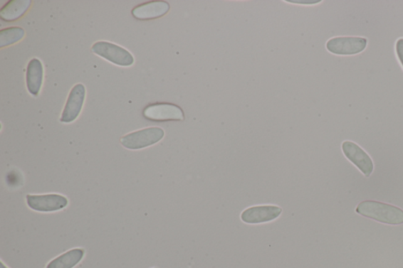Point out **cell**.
<instances>
[{
  "mask_svg": "<svg viewBox=\"0 0 403 268\" xmlns=\"http://www.w3.org/2000/svg\"><path fill=\"white\" fill-rule=\"evenodd\" d=\"M355 211L364 218L384 225L393 226L403 225V210L395 205L368 200L358 204Z\"/></svg>",
  "mask_w": 403,
  "mask_h": 268,
  "instance_id": "cell-1",
  "label": "cell"
},
{
  "mask_svg": "<svg viewBox=\"0 0 403 268\" xmlns=\"http://www.w3.org/2000/svg\"><path fill=\"white\" fill-rule=\"evenodd\" d=\"M164 136L165 132L162 129L153 127V128L131 132L123 136L120 142L125 148L137 151L158 144Z\"/></svg>",
  "mask_w": 403,
  "mask_h": 268,
  "instance_id": "cell-2",
  "label": "cell"
},
{
  "mask_svg": "<svg viewBox=\"0 0 403 268\" xmlns=\"http://www.w3.org/2000/svg\"><path fill=\"white\" fill-rule=\"evenodd\" d=\"M92 50L94 54L119 66L129 67L135 62L129 50L110 42H97L93 46Z\"/></svg>",
  "mask_w": 403,
  "mask_h": 268,
  "instance_id": "cell-3",
  "label": "cell"
},
{
  "mask_svg": "<svg viewBox=\"0 0 403 268\" xmlns=\"http://www.w3.org/2000/svg\"><path fill=\"white\" fill-rule=\"evenodd\" d=\"M144 117L149 121L155 122H183V109L173 103L158 102L150 104L143 111Z\"/></svg>",
  "mask_w": 403,
  "mask_h": 268,
  "instance_id": "cell-4",
  "label": "cell"
},
{
  "mask_svg": "<svg viewBox=\"0 0 403 268\" xmlns=\"http://www.w3.org/2000/svg\"><path fill=\"white\" fill-rule=\"evenodd\" d=\"M368 44L367 39L357 36L335 37L326 43V48L337 55H354L361 53Z\"/></svg>",
  "mask_w": 403,
  "mask_h": 268,
  "instance_id": "cell-5",
  "label": "cell"
},
{
  "mask_svg": "<svg viewBox=\"0 0 403 268\" xmlns=\"http://www.w3.org/2000/svg\"><path fill=\"white\" fill-rule=\"evenodd\" d=\"M27 205L33 211L40 213H52L63 210L69 204V200L65 196L58 193L48 195H28Z\"/></svg>",
  "mask_w": 403,
  "mask_h": 268,
  "instance_id": "cell-6",
  "label": "cell"
},
{
  "mask_svg": "<svg viewBox=\"0 0 403 268\" xmlns=\"http://www.w3.org/2000/svg\"><path fill=\"white\" fill-rule=\"evenodd\" d=\"M342 151L345 157L354 164L364 176L367 177L371 176L375 165L370 155L361 146L352 141H345L342 144Z\"/></svg>",
  "mask_w": 403,
  "mask_h": 268,
  "instance_id": "cell-7",
  "label": "cell"
},
{
  "mask_svg": "<svg viewBox=\"0 0 403 268\" xmlns=\"http://www.w3.org/2000/svg\"><path fill=\"white\" fill-rule=\"evenodd\" d=\"M282 213V208L277 205L252 206L241 213V219L248 225H261L277 220Z\"/></svg>",
  "mask_w": 403,
  "mask_h": 268,
  "instance_id": "cell-8",
  "label": "cell"
},
{
  "mask_svg": "<svg viewBox=\"0 0 403 268\" xmlns=\"http://www.w3.org/2000/svg\"><path fill=\"white\" fill-rule=\"evenodd\" d=\"M86 90L83 85L78 84L72 88L63 109L61 122L72 123L79 117L85 100Z\"/></svg>",
  "mask_w": 403,
  "mask_h": 268,
  "instance_id": "cell-9",
  "label": "cell"
},
{
  "mask_svg": "<svg viewBox=\"0 0 403 268\" xmlns=\"http://www.w3.org/2000/svg\"><path fill=\"white\" fill-rule=\"evenodd\" d=\"M169 9L170 6L166 1H150L134 7L132 14L140 21L154 20L166 16Z\"/></svg>",
  "mask_w": 403,
  "mask_h": 268,
  "instance_id": "cell-10",
  "label": "cell"
},
{
  "mask_svg": "<svg viewBox=\"0 0 403 268\" xmlns=\"http://www.w3.org/2000/svg\"><path fill=\"white\" fill-rule=\"evenodd\" d=\"M43 80V67L38 58L28 63L26 71V84L28 92L34 96L40 94Z\"/></svg>",
  "mask_w": 403,
  "mask_h": 268,
  "instance_id": "cell-11",
  "label": "cell"
},
{
  "mask_svg": "<svg viewBox=\"0 0 403 268\" xmlns=\"http://www.w3.org/2000/svg\"><path fill=\"white\" fill-rule=\"evenodd\" d=\"M31 4V0H11L0 11V18L6 22L16 21L24 16Z\"/></svg>",
  "mask_w": 403,
  "mask_h": 268,
  "instance_id": "cell-12",
  "label": "cell"
},
{
  "mask_svg": "<svg viewBox=\"0 0 403 268\" xmlns=\"http://www.w3.org/2000/svg\"><path fill=\"white\" fill-rule=\"evenodd\" d=\"M83 249H73L51 260L46 268H73L85 257Z\"/></svg>",
  "mask_w": 403,
  "mask_h": 268,
  "instance_id": "cell-13",
  "label": "cell"
},
{
  "mask_svg": "<svg viewBox=\"0 0 403 268\" xmlns=\"http://www.w3.org/2000/svg\"><path fill=\"white\" fill-rule=\"evenodd\" d=\"M25 31L20 27H11L0 31V48H4L23 39Z\"/></svg>",
  "mask_w": 403,
  "mask_h": 268,
  "instance_id": "cell-14",
  "label": "cell"
},
{
  "mask_svg": "<svg viewBox=\"0 0 403 268\" xmlns=\"http://www.w3.org/2000/svg\"><path fill=\"white\" fill-rule=\"evenodd\" d=\"M395 50L399 58V60L403 67V38H400L395 44Z\"/></svg>",
  "mask_w": 403,
  "mask_h": 268,
  "instance_id": "cell-15",
  "label": "cell"
},
{
  "mask_svg": "<svg viewBox=\"0 0 403 268\" xmlns=\"http://www.w3.org/2000/svg\"><path fill=\"white\" fill-rule=\"evenodd\" d=\"M0 268H9L3 263V262H0Z\"/></svg>",
  "mask_w": 403,
  "mask_h": 268,
  "instance_id": "cell-16",
  "label": "cell"
}]
</instances>
